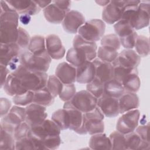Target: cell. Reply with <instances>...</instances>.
Instances as JSON below:
<instances>
[{
	"label": "cell",
	"mask_w": 150,
	"mask_h": 150,
	"mask_svg": "<svg viewBox=\"0 0 150 150\" xmlns=\"http://www.w3.org/2000/svg\"><path fill=\"white\" fill-rule=\"evenodd\" d=\"M125 92L136 93L139 89L141 81L138 74L132 73L128 76L121 83Z\"/></svg>",
	"instance_id": "obj_33"
},
{
	"label": "cell",
	"mask_w": 150,
	"mask_h": 150,
	"mask_svg": "<svg viewBox=\"0 0 150 150\" xmlns=\"http://www.w3.org/2000/svg\"><path fill=\"white\" fill-rule=\"evenodd\" d=\"M35 3L39 6V7L41 8H45L49 5H50L52 1H34Z\"/></svg>",
	"instance_id": "obj_55"
},
{
	"label": "cell",
	"mask_w": 150,
	"mask_h": 150,
	"mask_svg": "<svg viewBox=\"0 0 150 150\" xmlns=\"http://www.w3.org/2000/svg\"><path fill=\"white\" fill-rule=\"evenodd\" d=\"M28 50L35 55H39L46 51V39L40 35H35L30 38Z\"/></svg>",
	"instance_id": "obj_32"
},
{
	"label": "cell",
	"mask_w": 150,
	"mask_h": 150,
	"mask_svg": "<svg viewBox=\"0 0 150 150\" xmlns=\"http://www.w3.org/2000/svg\"><path fill=\"white\" fill-rule=\"evenodd\" d=\"M11 106V101L6 98L2 97L0 100V112H1V117L5 115L8 113L10 110V108Z\"/></svg>",
	"instance_id": "obj_50"
},
{
	"label": "cell",
	"mask_w": 150,
	"mask_h": 150,
	"mask_svg": "<svg viewBox=\"0 0 150 150\" xmlns=\"http://www.w3.org/2000/svg\"><path fill=\"white\" fill-rule=\"evenodd\" d=\"M3 87L5 93L10 96L21 94L27 91L22 87L20 79L13 72L8 75Z\"/></svg>",
	"instance_id": "obj_25"
},
{
	"label": "cell",
	"mask_w": 150,
	"mask_h": 150,
	"mask_svg": "<svg viewBox=\"0 0 150 150\" xmlns=\"http://www.w3.org/2000/svg\"><path fill=\"white\" fill-rule=\"evenodd\" d=\"M30 19H31V16L30 15H21L19 16V19L20 22L24 25L28 24L30 22Z\"/></svg>",
	"instance_id": "obj_54"
},
{
	"label": "cell",
	"mask_w": 150,
	"mask_h": 150,
	"mask_svg": "<svg viewBox=\"0 0 150 150\" xmlns=\"http://www.w3.org/2000/svg\"><path fill=\"white\" fill-rule=\"evenodd\" d=\"M30 38L29 34L25 29L22 27H18V36L16 43L22 49L28 48Z\"/></svg>",
	"instance_id": "obj_45"
},
{
	"label": "cell",
	"mask_w": 150,
	"mask_h": 150,
	"mask_svg": "<svg viewBox=\"0 0 150 150\" xmlns=\"http://www.w3.org/2000/svg\"><path fill=\"white\" fill-rule=\"evenodd\" d=\"M67 13L52 2L43 9V14L47 21L53 24L62 23Z\"/></svg>",
	"instance_id": "obj_26"
},
{
	"label": "cell",
	"mask_w": 150,
	"mask_h": 150,
	"mask_svg": "<svg viewBox=\"0 0 150 150\" xmlns=\"http://www.w3.org/2000/svg\"><path fill=\"white\" fill-rule=\"evenodd\" d=\"M25 108L16 105H14L7 114L1 117V127L14 133L16 127L25 121Z\"/></svg>",
	"instance_id": "obj_7"
},
{
	"label": "cell",
	"mask_w": 150,
	"mask_h": 150,
	"mask_svg": "<svg viewBox=\"0 0 150 150\" xmlns=\"http://www.w3.org/2000/svg\"><path fill=\"white\" fill-rule=\"evenodd\" d=\"M124 135L127 149H138L142 139L137 132L134 131Z\"/></svg>",
	"instance_id": "obj_44"
},
{
	"label": "cell",
	"mask_w": 150,
	"mask_h": 150,
	"mask_svg": "<svg viewBox=\"0 0 150 150\" xmlns=\"http://www.w3.org/2000/svg\"><path fill=\"white\" fill-rule=\"evenodd\" d=\"M76 67L69 63L62 62L57 66L55 76L63 84H71L76 81Z\"/></svg>",
	"instance_id": "obj_21"
},
{
	"label": "cell",
	"mask_w": 150,
	"mask_h": 150,
	"mask_svg": "<svg viewBox=\"0 0 150 150\" xmlns=\"http://www.w3.org/2000/svg\"><path fill=\"white\" fill-rule=\"evenodd\" d=\"M97 55L100 60L111 63L116 59L118 53L117 50L112 47L101 46L99 47Z\"/></svg>",
	"instance_id": "obj_36"
},
{
	"label": "cell",
	"mask_w": 150,
	"mask_h": 150,
	"mask_svg": "<svg viewBox=\"0 0 150 150\" xmlns=\"http://www.w3.org/2000/svg\"><path fill=\"white\" fill-rule=\"evenodd\" d=\"M140 62L141 57L135 51L132 49H125L118 54L112 64L119 65L131 69H137Z\"/></svg>",
	"instance_id": "obj_15"
},
{
	"label": "cell",
	"mask_w": 150,
	"mask_h": 150,
	"mask_svg": "<svg viewBox=\"0 0 150 150\" xmlns=\"http://www.w3.org/2000/svg\"><path fill=\"white\" fill-rule=\"evenodd\" d=\"M139 116L140 112L138 109L123 113L117 121L116 124L117 131L123 134L134 131L138 126Z\"/></svg>",
	"instance_id": "obj_9"
},
{
	"label": "cell",
	"mask_w": 150,
	"mask_h": 150,
	"mask_svg": "<svg viewBox=\"0 0 150 150\" xmlns=\"http://www.w3.org/2000/svg\"><path fill=\"white\" fill-rule=\"evenodd\" d=\"M97 106L107 117L114 118L120 114L118 98L103 94L97 99Z\"/></svg>",
	"instance_id": "obj_13"
},
{
	"label": "cell",
	"mask_w": 150,
	"mask_h": 150,
	"mask_svg": "<svg viewBox=\"0 0 150 150\" xmlns=\"http://www.w3.org/2000/svg\"><path fill=\"white\" fill-rule=\"evenodd\" d=\"M125 6V1H110L103 10V21L109 25L115 23L121 19L122 11Z\"/></svg>",
	"instance_id": "obj_11"
},
{
	"label": "cell",
	"mask_w": 150,
	"mask_h": 150,
	"mask_svg": "<svg viewBox=\"0 0 150 150\" xmlns=\"http://www.w3.org/2000/svg\"><path fill=\"white\" fill-rule=\"evenodd\" d=\"M73 47L82 51L88 61H93L97 56V46L96 42L86 40L79 35H76L73 39Z\"/></svg>",
	"instance_id": "obj_22"
},
{
	"label": "cell",
	"mask_w": 150,
	"mask_h": 150,
	"mask_svg": "<svg viewBox=\"0 0 150 150\" xmlns=\"http://www.w3.org/2000/svg\"><path fill=\"white\" fill-rule=\"evenodd\" d=\"M22 49L16 43H1L0 64L9 67L14 71L20 64V56Z\"/></svg>",
	"instance_id": "obj_6"
},
{
	"label": "cell",
	"mask_w": 150,
	"mask_h": 150,
	"mask_svg": "<svg viewBox=\"0 0 150 150\" xmlns=\"http://www.w3.org/2000/svg\"><path fill=\"white\" fill-rule=\"evenodd\" d=\"M63 86V83L55 75H51L48 77L46 87L54 97L60 94Z\"/></svg>",
	"instance_id": "obj_39"
},
{
	"label": "cell",
	"mask_w": 150,
	"mask_h": 150,
	"mask_svg": "<svg viewBox=\"0 0 150 150\" xmlns=\"http://www.w3.org/2000/svg\"><path fill=\"white\" fill-rule=\"evenodd\" d=\"M61 144L60 135H50L43 140V145L45 149H56Z\"/></svg>",
	"instance_id": "obj_46"
},
{
	"label": "cell",
	"mask_w": 150,
	"mask_h": 150,
	"mask_svg": "<svg viewBox=\"0 0 150 150\" xmlns=\"http://www.w3.org/2000/svg\"><path fill=\"white\" fill-rule=\"evenodd\" d=\"M87 90L97 98H100L104 93V83L97 78L87 84Z\"/></svg>",
	"instance_id": "obj_41"
},
{
	"label": "cell",
	"mask_w": 150,
	"mask_h": 150,
	"mask_svg": "<svg viewBox=\"0 0 150 150\" xmlns=\"http://www.w3.org/2000/svg\"><path fill=\"white\" fill-rule=\"evenodd\" d=\"M134 47L136 52L140 57L147 56L149 53V38L143 35L138 36Z\"/></svg>",
	"instance_id": "obj_35"
},
{
	"label": "cell",
	"mask_w": 150,
	"mask_h": 150,
	"mask_svg": "<svg viewBox=\"0 0 150 150\" xmlns=\"http://www.w3.org/2000/svg\"><path fill=\"white\" fill-rule=\"evenodd\" d=\"M18 14L35 15L38 13L40 8L34 1L10 0L6 1Z\"/></svg>",
	"instance_id": "obj_20"
},
{
	"label": "cell",
	"mask_w": 150,
	"mask_h": 150,
	"mask_svg": "<svg viewBox=\"0 0 150 150\" xmlns=\"http://www.w3.org/2000/svg\"><path fill=\"white\" fill-rule=\"evenodd\" d=\"M105 29V24L103 20L93 19L85 22L79 28L78 33L84 40L95 42L103 37Z\"/></svg>",
	"instance_id": "obj_5"
},
{
	"label": "cell",
	"mask_w": 150,
	"mask_h": 150,
	"mask_svg": "<svg viewBox=\"0 0 150 150\" xmlns=\"http://www.w3.org/2000/svg\"><path fill=\"white\" fill-rule=\"evenodd\" d=\"M84 23L85 18L83 15L77 11L71 10L66 14L62 25L66 32L74 34Z\"/></svg>",
	"instance_id": "obj_14"
},
{
	"label": "cell",
	"mask_w": 150,
	"mask_h": 150,
	"mask_svg": "<svg viewBox=\"0 0 150 150\" xmlns=\"http://www.w3.org/2000/svg\"><path fill=\"white\" fill-rule=\"evenodd\" d=\"M15 149L16 150H29L35 149L33 143L31 138L28 136L27 137L16 140Z\"/></svg>",
	"instance_id": "obj_48"
},
{
	"label": "cell",
	"mask_w": 150,
	"mask_h": 150,
	"mask_svg": "<svg viewBox=\"0 0 150 150\" xmlns=\"http://www.w3.org/2000/svg\"><path fill=\"white\" fill-rule=\"evenodd\" d=\"M76 81L87 84L95 78V67L92 61H87L76 68Z\"/></svg>",
	"instance_id": "obj_23"
},
{
	"label": "cell",
	"mask_w": 150,
	"mask_h": 150,
	"mask_svg": "<svg viewBox=\"0 0 150 150\" xmlns=\"http://www.w3.org/2000/svg\"><path fill=\"white\" fill-rule=\"evenodd\" d=\"M120 114L137 109L139 105V97L136 93L125 92L118 98Z\"/></svg>",
	"instance_id": "obj_24"
},
{
	"label": "cell",
	"mask_w": 150,
	"mask_h": 150,
	"mask_svg": "<svg viewBox=\"0 0 150 150\" xmlns=\"http://www.w3.org/2000/svg\"><path fill=\"white\" fill-rule=\"evenodd\" d=\"M101 45L103 46H108L117 50L120 48L121 43L120 39L116 34H108L101 38Z\"/></svg>",
	"instance_id": "obj_42"
},
{
	"label": "cell",
	"mask_w": 150,
	"mask_h": 150,
	"mask_svg": "<svg viewBox=\"0 0 150 150\" xmlns=\"http://www.w3.org/2000/svg\"><path fill=\"white\" fill-rule=\"evenodd\" d=\"M97 99L86 90L76 93L70 101L77 109L83 113H86L93 110L97 107Z\"/></svg>",
	"instance_id": "obj_8"
},
{
	"label": "cell",
	"mask_w": 150,
	"mask_h": 150,
	"mask_svg": "<svg viewBox=\"0 0 150 150\" xmlns=\"http://www.w3.org/2000/svg\"><path fill=\"white\" fill-rule=\"evenodd\" d=\"M69 119V128L80 134L83 122V113L74 107L70 101H66L63 105Z\"/></svg>",
	"instance_id": "obj_18"
},
{
	"label": "cell",
	"mask_w": 150,
	"mask_h": 150,
	"mask_svg": "<svg viewBox=\"0 0 150 150\" xmlns=\"http://www.w3.org/2000/svg\"><path fill=\"white\" fill-rule=\"evenodd\" d=\"M12 72L20 79L22 87L26 91H36L46 86L48 79L46 73L30 70L21 64Z\"/></svg>",
	"instance_id": "obj_2"
},
{
	"label": "cell",
	"mask_w": 150,
	"mask_h": 150,
	"mask_svg": "<svg viewBox=\"0 0 150 150\" xmlns=\"http://www.w3.org/2000/svg\"><path fill=\"white\" fill-rule=\"evenodd\" d=\"M95 67V77L103 83L114 77V67L111 63L100 60L98 58L92 61Z\"/></svg>",
	"instance_id": "obj_19"
},
{
	"label": "cell",
	"mask_w": 150,
	"mask_h": 150,
	"mask_svg": "<svg viewBox=\"0 0 150 150\" xmlns=\"http://www.w3.org/2000/svg\"><path fill=\"white\" fill-rule=\"evenodd\" d=\"M138 36L137 33L134 31L133 33L125 37L119 38L121 45L127 49H132L135 46V41Z\"/></svg>",
	"instance_id": "obj_49"
},
{
	"label": "cell",
	"mask_w": 150,
	"mask_h": 150,
	"mask_svg": "<svg viewBox=\"0 0 150 150\" xmlns=\"http://www.w3.org/2000/svg\"><path fill=\"white\" fill-rule=\"evenodd\" d=\"M30 131V127L25 121H23L15 129L14 137L15 139L18 140L28 137Z\"/></svg>",
	"instance_id": "obj_47"
},
{
	"label": "cell",
	"mask_w": 150,
	"mask_h": 150,
	"mask_svg": "<svg viewBox=\"0 0 150 150\" xmlns=\"http://www.w3.org/2000/svg\"><path fill=\"white\" fill-rule=\"evenodd\" d=\"M109 138L111 144V149H127L124 134L115 131L111 133Z\"/></svg>",
	"instance_id": "obj_38"
},
{
	"label": "cell",
	"mask_w": 150,
	"mask_h": 150,
	"mask_svg": "<svg viewBox=\"0 0 150 150\" xmlns=\"http://www.w3.org/2000/svg\"><path fill=\"white\" fill-rule=\"evenodd\" d=\"M76 93V89L73 83L63 84V88L59 96L61 100L66 102L70 101Z\"/></svg>",
	"instance_id": "obj_43"
},
{
	"label": "cell",
	"mask_w": 150,
	"mask_h": 150,
	"mask_svg": "<svg viewBox=\"0 0 150 150\" xmlns=\"http://www.w3.org/2000/svg\"><path fill=\"white\" fill-rule=\"evenodd\" d=\"M53 3L56 4L60 9L65 11L66 13L70 11L71 7V2L69 1H54Z\"/></svg>",
	"instance_id": "obj_53"
},
{
	"label": "cell",
	"mask_w": 150,
	"mask_h": 150,
	"mask_svg": "<svg viewBox=\"0 0 150 150\" xmlns=\"http://www.w3.org/2000/svg\"><path fill=\"white\" fill-rule=\"evenodd\" d=\"M96 2L100 6H105L110 2V1H96Z\"/></svg>",
	"instance_id": "obj_56"
},
{
	"label": "cell",
	"mask_w": 150,
	"mask_h": 150,
	"mask_svg": "<svg viewBox=\"0 0 150 150\" xmlns=\"http://www.w3.org/2000/svg\"><path fill=\"white\" fill-rule=\"evenodd\" d=\"M104 118V115L97 106L93 110L83 113V122L80 134H89L92 135L103 132Z\"/></svg>",
	"instance_id": "obj_3"
},
{
	"label": "cell",
	"mask_w": 150,
	"mask_h": 150,
	"mask_svg": "<svg viewBox=\"0 0 150 150\" xmlns=\"http://www.w3.org/2000/svg\"><path fill=\"white\" fill-rule=\"evenodd\" d=\"M125 92L121 83L112 79L104 83V93L105 95L119 98Z\"/></svg>",
	"instance_id": "obj_28"
},
{
	"label": "cell",
	"mask_w": 150,
	"mask_h": 150,
	"mask_svg": "<svg viewBox=\"0 0 150 150\" xmlns=\"http://www.w3.org/2000/svg\"><path fill=\"white\" fill-rule=\"evenodd\" d=\"M18 36V24L9 22H0L1 43H16Z\"/></svg>",
	"instance_id": "obj_17"
},
{
	"label": "cell",
	"mask_w": 150,
	"mask_h": 150,
	"mask_svg": "<svg viewBox=\"0 0 150 150\" xmlns=\"http://www.w3.org/2000/svg\"><path fill=\"white\" fill-rule=\"evenodd\" d=\"M33 97L34 91H27L23 94L14 96L12 101L15 105L23 107L32 103L33 101Z\"/></svg>",
	"instance_id": "obj_40"
},
{
	"label": "cell",
	"mask_w": 150,
	"mask_h": 150,
	"mask_svg": "<svg viewBox=\"0 0 150 150\" xmlns=\"http://www.w3.org/2000/svg\"><path fill=\"white\" fill-rule=\"evenodd\" d=\"M54 101V97L50 93L49 90L46 87L34 91V97L33 103L48 107L53 104Z\"/></svg>",
	"instance_id": "obj_29"
},
{
	"label": "cell",
	"mask_w": 150,
	"mask_h": 150,
	"mask_svg": "<svg viewBox=\"0 0 150 150\" xmlns=\"http://www.w3.org/2000/svg\"><path fill=\"white\" fill-rule=\"evenodd\" d=\"M89 146L93 149H111L109 137L103 132L92 135L88 142Z\"/></svg>",
	"instance_id": "obj_27"
},
{
	"label": "cell",
	"mask_w": 150,
	"mask_h": 150,
	"mask_svg": "<svg viewBox=\"0 0 150 150\" xmlns=\"http://www.w3.org/2000/svg\"><path fill=\"white\" fill-rule=\"evenodd\" d=\"M60 132L61 129L53 120L46 119L40 124L31 127L28 135L43 141L48 136L60 135Z\"/></svg>",
	"instance_id": "obj_10"
},
{
	"label": "cell",
	"mask_w": 150,
	"mask_h": 150,
	"mask_svg": "<svg viewBox=\"0 0 150 150\" xmlns=\"http://www.w3.org/2000/svg\"><path fill=\"white\" fill-rule=\"evenodd\" d=\"M46 48L50 57L54 60L62 59L66 50L60 38L54 34L48 35L46 38Z\"/></svg>",
	"instance_id": "obj_16"
},
{
	"label": "cell",
	"mask_w": 150,
	"mask_h": 150,
	"mask_svg": "<svg viewBox=\"0 0 150 150\" xmlns=\"http://www.w3.org/2000/svg\"><path fill=\"white\" fill-rule=\"evenodd\" d=\"M149 1L127 0L121 19L127 21L134 30L142 29L149 25Z\"/></svg>",
	"instance_id": "obj_1"
},
{
	"label": "cell",
	"mask_w": 150,
	"mask_h": 150,
	"mask_svg": "<svg viewBox=\"0 0 150 150\" xmlns=\"http://www.w3.org/2000/svg\"><path fill=\"white\" fill-rule=\"evenodd\" d=\"M114 28L116 35L119 38L125 37L135 31L130 23L124 19H121L116 22L114 25Z\"/></svg>",
	"instance_id": "obj_37"
},
{
	"label": "cell",
	"mask_w": 150,
	"mask_h": 150,
	"mask_svg": "<svg viewBox=\"0 0 150 150\" xmlns=\"http://www.w3.org/2000/svg\"><path fill=\"white\" fill-rule=\"evenodd\" d=\"M51 118L59 127L61 130L69 128V115L65 109H59L55 111L52 114Z\"/></svg>",
	"instance_id": "obj_34"
},
{
	"label": "cell",
	"mask_w": 150,
	"mask_h": 150,
	"mask_svg": "<svg viewBox=\"0 0 150 150\" xmlns=\"http://www.w3.org/2000/svg\"><path fill=\"white\" fill-rule=\"evenodd\" d=\"M148 128H149V124L146 125H140L138 127L137 126V127L135 129V131L140 137L142 140L149 141L148 136Z\"/></svg>",
	"instance_id": "obj_51"
},
{
	"label": "cell",
	"mask_w": 150,
	"mask_h": 150,
	"mask_svg": "<svg viewBox=\"0 0 150 150\" xmlns=\"http://www.w3.org/2000/svg\"><path fill=\"white\" fill-rule=\"evenodd\" d=\"M51 59L47 50L39 55H35L28 50L21 53L20 64L30 70L46 73L50 66Z\"/></svg>",
	"instance_id": "obj_4"
},
{
	"label": "cell",
	"mask_w": 150,
	"mask_h": 150,
	"mask_svg": "<svg viewBox=\"0 0 150 150\" xmlns=\"http://www.w3.org/2000/svg\"><path fill=\"white\" fill-rule=\"evenodd\" d=\"M66 60L70 64L76 68L88 61L86 54L80 49L74 47L69 49L67 51Z\"/></svg>",
	"instance_id": "obj_30"
},
{
	"label": "cell",
	"mask_w": 150,
	"mask_h": 150,
	"mask_svg": "<svg viewBox=\"0 0 150 150\" xmlns=\"http://www.w3.org/2000/svg\"><path fill=\"white\" fill-rule=\"evenodd\" d=\"M15 142L14 133L0 127V149H15Z\"/></svg>",
	"instance_id": "obj_31"
},
{
	"label": "cell",
	"mask_w": 150,
	"mask_h": 150,
	"mask_svg": "<svg viewBox=\"0 0 150 150\" xmlns=\"http://www.w3.org/2000/svg\"><path fill=\"white\" fill-rule=\"evenodd\" d=\"M46 107L32 103L25 108V121L31 127L44 121L47 116Z\"/></svg>",
	"instance_id": "obj_12"
},
{
	"label": "cell",
	"mask_w": 150,
	"mask_h": 150,
	"mask_svg": "<svg viewBox=\"0 0 150 150\" xmlns=\"http://www.w3.org/2000/svg\"><path fill=\"white\" fill-rule=\"evenodd\" d=\"M0 71H1V87H3L8 75L11 73L8 67L2 64H0Z\"/></svg>",
	"instance_id": "obj_52"
}]
</instances>
